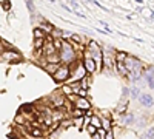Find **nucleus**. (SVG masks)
Listing matches in <instances>:
<instances>
[{
  "mask_svg": "<svg viewBox=\"0 0 154 139\" xmlns=\"http://www.w3.org/2000/svg\"><path fill=\"white\" fill-rule=\"evenodd\" d=\"M42 45H43V39H37V40H35V43H34V46H35V48H40Z\"/></svg>",
  "mask_w": 154,
  "mask_h": 139,
  "instance_id": "obj_18",
  "label": "nucleus"
},
{
  "mask_svg": "<svg viewBox=\"0 0 154 139\" xmlns=\"http://www.w3.org/2000/svg\"><path fill=\"white\" fill-rule=\"evenodd\" d=\"M53 76H54V79H56L57 82H60V81H66V79H68V76H69V67H68V65L59 67V68L53 73Z\"/></svg>",
  "mask_w": 154,
  "mask_h": 139,
  "instance_id": "obj_2",
  "label": "nucleus"
},
{
  "mask_svg": "<svg viewBox=\"0 0 154 139\" xmlns=\"http://www.w3.org/2000/svg\"><path fill=\"white\" fill-rule=\"evenodd\" d=\"M77 93H79V94H80L82 97H83V96H86V91H85V90H79V91H77Z\"/></svg>",
  "mask_w": 154,
  "mask_h": 139,
  "instance_id": "obj_24",
  "label": "nucleus"
},
{
  "mask_svg": "<svg viewBox=\"0 0 154 139\" xmlns=\"http://www.w3.org/2000/svg\"><path fill=\"white\" fill-rule=\"evenodd\" d=\"M22 110H23V111L31 113V111H32V105H23V107H22Z\"/></svg>",
  "mask_w": 154,
  "mask_h": 139,
  "instance_id": "obj_20",
  "label": "nucleus"
},
{
  "mask_svg": "<svg viewBox=\"0 0 154 139\" xmlns=\"http://www.w3.org/2000/svg\"><path fill=\"white\" fill-rule=\"evenodd\" d=\"M3 53V48H2V45H0V54H2Z\"/></svg>",
  "mask_w": 154,
  "mask_h": 139,
  "instance_id": "obj_27",
  "label": "nucleus"
},
{
  "mask_svg": "<svg viewBox=\"0 0 154 139\" xmlns=\"http://www.w3.org/2000/svg\"><path fill=\"white\" fill-rule=\"evenodd\" d=\"M62 48H63V53L60 54L59 59H62L63 62H66V64L72 62V60H74V54H75V51H72L71 45H69L68 42H62Z\"/></svg>",
  "mask_w": 154,
  "mask_h": 139,
  "instance_id": "obj_1",
  "label": "nucleus"
},
{
  "mask_svg": "<svg viewBox=\"0 0 154 139\" xmlns=\"http://www.w3.org/2000/svg\"><path fill=\"white\" fill-rule=\"evenodd\" d=\"M146 79H148V84H149V88H152V73H149L146 76Z\"/></svg>",
  "mask_w": 154,
  "mask_h": 139,
  "instance_id": "obj_19",
  "label": "nucleus"
},
{
  "mask_svg": "<svg viewBox=\"0 0 154 139\" xmlns=\"http://www.w3.org/2000/svg\"><path fill=\"white\" fill-rule=\"evenodd\" d=\"M89 125H91V127H94L96 130H99V128H102V121H100L97 116H93L91 119H89Z\"/></svg>",
  "mask_w": 154,
  "mask_h": 139,
  "instance_id": "obj_9",
  "label": "nucleus"
},
{
  "mask_svg": "<svg viewBox=\"0 0 154 139\" xmlns=\"http://www.w3.org/2000/svg\"><path fill=\"white\" fill-rule=\"evenodd\" d=\"M105 136H106V131L102 130V128H99V130L93 134V139H105Z\"/></svg>",
  "mask_w": 154,
  "mask_h": 139,
  "instance_id": "obj_11",
  "label": "nucleus"
},
{
  "mask_svg": "<svg viewBox=\"0 0 154 139\" xmlns=\"http://www.w3.org/2000/svg\"><path fill=\"white\" fill-rule=\"evenodd\" d=\"M74 116H75V118H80V116H83V111H82V110H79V108H77V110L74 111Z\"/></svg>",
  "mask_w": 154,
  "mask_h": 139,
  "instance_id": "obj_21",
  "label": "nucleus"
},
{
  "mask_svg": "<svg viewBox=\"0 0 154 139\" xmlns=\"http://www.w3.org/2000/svg\"><path fill=\"white\" fill-rule=\"evenodd\" d=\"M140 104L145 107H151L152 105V96L151 94H142L140 96Z\"/></svg>",
  "mask_w": 154,
  "mask_h": 139,
  "instance_id": "obj_8",
  "label": "nucleus"
},
{
  "mask_svg": "<svg viewBox=\"0 0 154 139\" xmlns=\"http://www.w3.org/2000/svg\"><path fill=\"white\" fill-rule=\"evenodd\" d=\"M2 57L6 59V60H9V62H19L22 59V56L19 53H16V51H3L2 53Z\"/></svg>",
  "mask_w": 154,
  "mask_h": 139,
  "instance_id": "obj_5",
  "label": "nucleus"
},
{
  "mask_svg": "<svg viewBox=\"0 0 154 139\" xmlns=\"http://www.w3.org/2000/svg\"><path fill=\"white\" fill-rule=\"evenodd\" d=\"M75 105H77V108L79 110H82V111H86V110H89V102L85 99V97H77V100H75Z\"/></svg>",
  "mask_w": 154,
  "mask_h": 139,
  "instance_id": "obj_6",
  "label": "nucleus"
},
{
  "mask_svg": "<svg viewBox=\"0 0 154 139\" xmlns=\"http://www.w3.org/2000/svg\"><path fill=\"white\" fill-rule=\"evenodd\" d=\"M109 124H111V121H109V119H105L103 122H102V130H109V128H111Z\"/></svg>",
  "mask_w": 154,
  "mask_h": 139,
  "instance_id": "obj_16",
  "label": "nucleus"
},
{
  "mask_svg": "<svg viewBox=\"0 0 154 139\" xmlns=\"http://www.w3.org/2000/svg\"><path fill=\"white\" fill-rule=\"evenodd\" d=\"M85 76H86V71H85V68H83V64L77 62L75 71H72V77H74V81H82Z\"/></svg>",
  "mask_w": 154,
  "mask_h": 139,
  "instance_id": "obj_3",
  "label": "nucleus"
},
{
  "mask_svg": "<svg viewBox=\"0 0 154 139\" xmlns=\"http://www.w3.org/2000/svg\"><path fill=\"white\" fill-rule=\"evenodd\" d=\"M82 64H83V68H85L86 73H94L96 71V64H94V60L89 57V56H85Z\"/></svg>",
  "mask_w": 154,
  "mask_h": 139,
  "instance_id": "obj_4",
  "label": "nucleus"
},
{
  "mask_svg": "<svg viewBox=\"0 0 154 139\" xmlns=\"http://www.w3.org/2000/svg\"><path fill=\"white\" fill-rule=\"evenodd\" d=\"M126 59V53H117V62H123Z\"/></svg>",
  "mask_w": 154,
  "mask_h": 139,
  "instance_id": "obj_17",
  "label": "nucleus"
},
{
  "mask_svg": "<svg viewBox=\"0 0 154 139\" xmlns=\"http://www.w3.org/2000/svg\"><path fill=\"white\" fill-rule=\"evenodd\" d=\"M31 134H32V136H37V137H42V136H43V131H42L40 128L35 127V128H31Z\"/></svg>",
  "mask_w": 154,
  "mask_h": 139,
  "instance_id": "obj_14",
  "label": "nucleus"
},
{
  "mask_svg": "<svg viewBox=\"0 0 154 139\" xmlns=\"http://www.w3.org/2000/svg\"><path fill=\"white\" fill-rule=\"evenodd\" d=\"M53 104H54L56 107H60V105H63V96L60 94L59 97H54V100H53Z\"/></svg>",
  "mask_w": 154,
  "mask_h": 139,
  "instance_id": "obj_15",
  "label": "nucleus"
},
{
  "mask_svg": "<svg viewBox=\"0 0 154 139\" xmlns=\"http://www.w3.org/2000/svg\"><path fill=\"white\" fill-rule=\"evenodd\" d=\"M56 48H54V45L53 43H49V45H46L45 46V54H46V57H51V56H56Z\"/></svg>",
  "mask_w": 154,
  "mask_h": 139,
  "instance_id": "obj_10",
  "label": "nucleus"
},
{
  "mask_svg": "<svg viewBox=\"0 0 154 139\" xmlns=\"http://www.w3.org/2000/svg\"><path fill=\"white\" fill-rule=\"evenodd\" d=\"M105 139H112V133H106V136H105Z\"/></svg>",
  "mask_w": 154,
  "mask_h": 139,
  "instance_id": "obj_25",
  "label": "nucleus"
},
{
  "mask_svg": "<svg viewBox=\"0 0 154 139\" xmlns=\"http://www.w3.org/2000/svg\"><path fill=\"white\" fill-rule=\"evenodd\" d=\"M34 36H35V39H45V33L40 28H35L34 30Z\"/></svg>",
  "mask_w": 154,
  "mask_h": 139,
  "instance_id": "obj_12",
  "label": "nucleus"
},
{
  "mask_svg": "<svg viewBox=\"0 0 154 139\" xmlns=\"http://www.w3.org/2000/svg\"><path fill=\"white\" fill-rule=\"evenodd\" d=\"M125 60H126V64H123V65H125V68H126V71H128V73H130L131 70H134V68L139 65V62H137L136 59H133V57H128V56H126V59H125Z\"/></svg>",
  "mask_w": 154,
  "mask_h": 139,
  "instance_id": "obj_7",
  "label": "nucleus"
},
{
  "mask_svg": "<svg viewBox=\"0 0 154 139\" xmlns=\"http://www.w3.org/2000/svg\"><path fill=\"white\" fill-rule=\"evenodd\" d=\"M137 94H139V90L136 88V90H133V96H137Z\"/></svg>",
  "mask_w": 154,
  "mask_h": 139,
  "instance_id": "obj_26",
  "label": "nucleus"
},
{
  "mask_svg": "<svg viewBox=\"0 0 154 139\" xmlns=\"http://www.w3.org/2000/svg\"><path fill=\"white\" fill-rule=\"evenodd\" d=\"M88 130H89V131H91L93 134L96 133V128H94V127H91V125H88Z\"/></svg>",
  "mask_w": 154,
  "mask_h": 139,
  "instance_id": "obj_23",
  "label": "nucleus"
},
{
  "mask_svg": "<svg viewBox=\"0 0 154 139\" xmlns=\"http://www.w3.org/2000/svg\"><path fill=\"white\" fill-rule=\"evenodd\" d=\"M71 8H72V9H79V5L74 3V2H71Z\"/></svg>",
  "mask_w": 154,
  "mask_h": 139,
  "instance_id": "obj_22",
  "label": "nucleus"
},
{
  "mask_svg": "<svg viewBox=\"0 0 154 139\" xmlns=\"http://www.w3.org/2000/svg\"><path fill=\"white\" fill-rule=\"evenodd\" d=\"M116 64H117V68H119V71H120L122 74H125V76L130 74V73L126 71V68H125V65H123V62H116Z\"/></svg>",
  "mask_w": 154,
  "mask_h": 139,
  "instance_id": "obj_13",
  "label": "nucleus"
}]
</instances>
